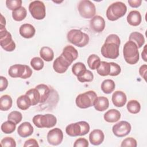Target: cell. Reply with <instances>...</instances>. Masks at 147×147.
<instances>
[{"label":"cell","mask_w":147,"mask_h":147,"mask_svg":"<svg viewBox=\"0 0 147 147\" xmlns=\"http://www.w3.org/2000/svg\"><path fill=\"white\" fill-rule=\"evenodd\" d=\"M68 41L71 44L78 47H83L89 42V36L79 29H72L67 35Z\"/></svg>","instance_id":"obj_3"},{"label":"cell","mask_w":147,"mask_h":147,"mask_svg":"<svg viewBox=\"0 0 147 147\" xmlns=\"http://www.w3.org/2000/svg\"><path fill=\"white\" fill-rule=\"evenodd\" d=\"M129 41H133L137 45L138 48H140L145 42V38L142 34L140 32H132L129 37Z\"/></svg>","instance_id":"obj_26"},{"label":"cell","mask_w":147,"mask_h":147,"mask_svg":"<svg viewBox=\"0 0 147 147\" xmlns=\"http://www.w3.org/2000/svg\"><path fill=\"white\" fill-rule=\"evenodd\" d=\"M22 1L21 0H7L6 5L7 7L12 11H14L21 7Z\"/></svg>","instance_id":"obj_39"},{"label":"cell","mask_w":147,"mask_h":147,"mask_svg":"<svg viewBox=\"0 0 147 147\" xmlns=\"http://www.w3.org/2000/svg\"><path fill=\"white\" fill-rule=\"evenodd\" d=\"M13 100L10 95H3L0 98V109L1 111H7L12 106Z\"/></svg>","instance_id":"obj_27"},{"label":"cell","mask_w":147,"mask_h":147,"mask_svg":"<svg viewBox=\"0 0 147 147\" xmlns=\"http://www.w3.org/2000/svg\"><path fill=\"white\" fill-rule=\"evenodd\" d=\"M110 73L109 75L115 76L118 75L121 71V68L119 65L118 64L114 63V62H110Z\"/></svg>","instance_id":"obj_42"},{"label":"cell","mask_w":147,"mask_h":147,"mask_svg":"<svg viewBox=\"0 0 147 147\" xmlns=\"http://www.w3.org/2000/svg\"><path fill=\"white\" fill-rule=\"evenodd\" d=\"M131 129V125L128 122L121 121L113 126L112 131L115 136L122 137L129 134Z\"/></svg>","instance_id":"obj_11"},{"label":"cell","mask_w":147,"mask_h":147,"mask_svg":"<svg viewBox=\"0 0 147 147\" xmlns=\"http://www.w3.org/2000/svg\"><path fill=\"white\" fill-rule=\"evenodd\" d=\"M90 131V125L86 121H79L68 125L65 128L66 133L71 137L84 136Z\"/></svg>","instance_id":"obj_4"},{"label":"cell","mask_w":147,"mask_h":147,"mask_svg":"<svg viewBox=\"0 0 147 147\" xmlns=\"http://www.w3.org/2000/svg\"><path fill=\"white\" fill-rule=\"evenodd\" d=\"M94 79V75L90 70H86L83 75L78 77V80L82 83L84 82H90L92 81Z\"/></svg>","instance_id":"obj_40"},{"label":"cell","mask_w":147,"mask_h":147,"mask_svg":"<svg viewBox=\"0 0 147 147\" xmlns=\"http://www.w3.org/2000/svg\"><path fill=\"white\" fill-rule=\"evenodd\" d=\"M20 34L25 38H30L35 34L36 30L34 27L29 24H22L19 29Z\"/></svg>","instance_id":"obj_19"},{"label":"cell","mask_w":147,"mask_h":147,"mask_svg":"<svg viewBox=\"0 0 147 147\" xmlns=\"http://www.w3.org/2000/svg\"><path fill=\"white\" fill-rule=\"evenodd\" d=\"M35 88L40 93V103L45 102L47 100L50 94V89L48 86L44 84H40L37 85Z\"/></svg>","instance_id":"obj_24"},{"label":"cell","mask_w":147,"mask_h":147,"mask_svg":"<svg viewBox=\"0 0 147 147\" xmlns=\"http://www.w3.org/2000/svg\"><path fill=\"white\" fill-rule=\"evenodd\" d=\"M71 64L60 55L57 57L53 63V68L55 72L59 74L64 73Z\"/></svg>","instance_id":"obj_14"},{"label":"cell","mask_w":147,"mask_h":147,"mask_svg":"<svg viewBox=\"0 0 147 147\" xmlns=\"http://www.w3.org/2000/svg\"><path fill=\"white\" fill-rule=\"evenodd\" d=\"M32 121L33 124L38 128H51L56 125L57 119L55 115L51 114H38L33 117Z\"/></svg>","instance_id":"obj_5"},{"label":"cell","mask_w":147,"mask_h":147,"mask_svg":"<svg viewBox=\"0 0 147 147\" xmlns=\"http://www.w3.org/2000/svg\"><path fill=\"white\" fill-rule=\"evenodd\" d=\"M25 72H24L22 76L21 77V78L24 79L29 78L31 76V75H32V69L28 65H25Z\"/></svg>","instance_id":"obj_47"},{"label":"cell","mask_w":147,"mask_h":147,"mask_svg":"<svg viewBox=\"0 0 147 147\" xmlns=\"http://www.w3.org/2000/svg\"><path fill=\"white\" fill-rule=\"evenodd\" d=\"M78 9L80 15L84 18H92L96 14L95 6L89 0L80 1Z\"/></svg>","instance_id":"obj_7"},{"label":"cell","mask_w":147,"mask_h":147,"mask_svg":"<svg viewBox=\"0 0 147 147\" xmlns=\"http://www.w3.org/2000/svg\"><path fill=\"white\" fill-rule=\"evenodd\" d=\"M40 55L44 60L51 61L53 59L54 52L53 50L48 47H43L40 51Z\"/></svg>","instance_id":"obj_28"},{"label":"cell","mask_w":147,"mask_h":147,"mask_svg":"<svg viewBox=\"0 0 147 147\" xmlns=\"http://www.w3.org/2000/svg\"><path fill=\"white\" fill-rule=\"evenodd\" d=\"M126 107L129 112L131 114H137L141 110V105L136 100H130L128 102Z\"/></svg>","instance_id":"obj_34"},{"label":"cell","mask_w":147,"mask_h":147,"mask_svg":"<svg viewBox=\"0 0 147 147\" xmlns=\"http://www.w3.org/2000/svg\"><path fill=\"white\" fill-rule=\"evenodd\" d=\"M1 130L5 134L12 133L16 128V124L10 121H7L3 122L1 125Z\"/></svg>","instance_id":"obj_36"},{"label":"cell","mask_w":147,"mask_h":147,"mask_svg":"<svg viewBox=\"0 0 147 147\" xmlns=\"http://www.w3.org/2000/svg\"><path fill=\"white\" fill-rule=\"evenodd\" d=\"M29 10L32 16L36 20H42L46 15L44 3L40 1H34L30 3Z\"/></svg>","instance_id":"obj_10"},{"label":"cell","mask_w":147,"mask_h":147,"mask_svg":"<svg viewBox=\"0 0 147 147\" xmlns=\"http://www.w3.org/2000/svg\"><path fill=\"white\" fill-rule=\"evenodd\" d=\"M123 54L126 62L129 64H135L139 60L140 56L138 47L133 41L129 40L125 44Z\"/></svg>","instance_id":"obj_1"},{"label":"cell","mask_w":147,"mask_h":147,"mask_svg":"<svg viewBox=\"0 0 147 147\" xmlns=\"http://www.w3.org/2000/svg\"><path fill=\"white\" fill-rule=\"evenodd\" d=\"M62 56L70 64L75 60L78 57V51L72 45H67L63 49V52L61 54Z\"/></svg>","instance_id":"obj_15"},{"label":"cell","mask_w":147,"mask_h":147,"mask_svg":"<svg viewBox=\"0 0 147 147\" xmlns=\"http://www.w3.org/2000/svg\"><path fill=\"white\" fill-rule=\"evenodd\" d=\"M105 135L103 132L100 129H95L92 130L89 135V140L91 144L94 145H99L102 144L104 140Z\"/></svg>","instance_id":"obj_17"},{"label":"cell","mask_w":147,"mask_h":147,"mask_svg":"<svg viewBox=\"0 0 147 147\" xmlns=\"http://www.w3.org/2000/svg\"><path fill=\"white\" fill-rule=\"evenodd\" d=\"M90 26L92 30L96 33L102 32L105 28V21L100 16H95L90 21Z\"/></svg>","instance_id":"obj_13"},{"label":"cell","mask_w":147,"mask_h":147,"mask_svg":"<svg viewBox=\"0 0 147 147\" xmlns=\"http://www.w3.org/2000/svg\"><path fill=\"white\" fill-rule=\"evenodd\" d=\"M120 44L115 42L106 41L101 48L102 55L107 59H115L119 56V48Z\"/></svg>","instance_id":"obj_8"},{"label":"cell","mask_w":147,"mask_h":147,"mask_svg":"<svg viewBox=\"0 0 147 147\" xmlns=\"http://www.w3.org/2000/svg\"><path fill=\"white\" fill-rule=\"evenodd\" d=\"M0 80H1V83H0V91H3L5 90L8 86V81L7 79L2 76H0Z\"/></svg>","instance_id":"obj_45"},{"label":"cell","mask_w":147,"mask_h":147,"mask_svg":"<svg viewBox=\"0 0 147 147\" xmlns=\"http://www.w3.org/2000/svg\"><path fill=\"white\" fill-rule=\"evenodd\" d=\"M30 99L32 106H34L40 103V96L38 91L36 88H31L26 91L25 94Z\"/></svg>","instance_id":"obj_29"},{"label":"cell","mask_w":147,"mask_h":147,"mask_svg":"<svg viewBox=\"0 0 147 147\" xmlns=\"http://www.w3.org/2000/svg\"><path fill=\"white\" fill-rule=\"evenodd\" d=\"M24 147H28V146H39L37 141L33 138H30L26 140L24 144Z\"/></svg>","instance_id":"obj_46"},{"label":"cell","mask_w":147,"mask_h":147,"mask_svg":"<svg viewBox=\"0 0 147 147\" xmlns=\"http://www.w3.org/2000/svg\"><path fill=\"white\" fill-rule=\"evenodd\" d=\"M1 145L3 147H16V142L12 137H6L1 140Z\"/></svg>","instance_id":"obj_41"},{"label":"cell","mask_w":147,"mask_h":147,"mask_svg":"<svg viewBox=\"0 0 147 147\" xmlns=\"http://www.w3.org/2000/svg\"><path fill=\"white\" fill-rule=\"evenodd\" d=\"M115 82L111 79H106L101 84V89L102 91L107 94L111 93L115 89Z\"/></svg>","instance_id":"obj_30"},{"label":"cell","mask_w":147,"mask_h":147,"mask_svg":"<svg viewBox=\"0 0 147 147\" xmlns=\"http://www.w3.org/2000/svg\"><path fill=\"white\" fill-rule=\"evenodd\" d=\"M142 3L141 0H129L128 1V3L129 5L134 8L138 7L141 6Z\"/></svg>","instance_id":"obj_49"},{"label":"cell","mask_w":147,"mask_h":147,"mask_svg":"<svg viewBox=\"0 0 147 147\" xmlns=\"http://www.w3.org/2000/svg\"><path fill=\"white\" fill-rule=\"evenodd\" d=\"M63 139V133L62 130L56 127L49 130L47 134V141L52 145L56 146L60 144Z\"/></svg>","instance_id":"obj_12"},{"label":"cell","mask_w":147,"mask_h":147,"mask_svg":"<svg viewBox=\"0 0 147 147\" xmlns=\"http://www.w3.org/2000/svg\"><path fill=\"white\" fill-rule=\"evenodd\" d=\"M27 14L26 9L21 6L12 11V17L16 21H21L25 18Z\"/></svg>","instance_id":"obj_31"},{"label":"cell","mask_w":147,"mask_h":147,"mask_svg":"<svg viewBox=\"0 0 147 147\" xmlns=\"http://www.w3.org/2000/svg\"><path fill=\"white\" fill-rule=\"evenodd\" d=\"M146 70H147V65L146 64H144L140 67L139 68V73L142 78L144 79V80L146 81Z\"/></svg>","instance_id":"obj_48"},{"label":"cell","mask_w":147,"mask_h":147,"mask_svg":"<svg viewBox=\"0 0 147 147\" xmlns=\"http://www.w3.org/2000/svg\"><path fill=\"white\" fill-rule=\"evenodd\" d=\"M93 106L97 111H103L107 110L109 106V99L105 96L97 97Z\"/></svg>","instance_id":"obj_22"},{"label":"cell","mask_w":147,"mask_h":147,"mask_svg":"<svg viewBox=\"0 0 147 147\" xmlns=\"http://www.w3.org/2000/svg\"><path fill=\"white\" fill-rule=\"evenodd\" d=\"M137 145V141L133 138V137H128L123 140L121 143V146H131V147H136Z\"/></svg>","instance_id":"obj_43"},{"label":"cell","mask_w":147,"mask_h":147,"mask_svg":"<svg viewBox=\"0 0 147 147\" xmlns=\"http://www.w3.org/2000/svg\"><path fill=\"white\" fill-rule=\"evenodd\" d=\"M146 45H145V47L144 48L143 52H142V57L143 60L145 61H147V60H146Z\"/></svg>","instance_id":"obj_51"},{"label":"cell","mask_w":147,"mask_h":147,"mask_svg":"<svg viewBox=\"0 0 147 147\" xmlns=\"http://www.w3.org/2000/svg\"><path fill=\"white\" fill-rule=\"evenodd\" d=\"M17 107L22 110H26L32 106L29 98L25 94L20 96L17 99Z\"/></svg>","instance_id":"obj_25"},{"label":"cell","mask_w":147,"mask_h":147,"mask_svg":"<svg viewBox=\"0 0 147 147\" xmlns=\"http://www.w3.org/2000/svg\"><path fill=\"white\" fill-rule=\"evenodd\" d=\"M0 45L7 52H11L16 48V44L12 36L5 28H0Z\"/></svg>","instance_id":"obj_9"},{"label":"cell","mask_w":147,"mask_h":147,"mask_svg":"<svg viewBox=\"0 0 147 147\" xmlns=\"http://www.w3.org/2000/svg\"><path fill=\"white\" fill-rule=\"evenodd\" d=\"M142 21V17L140 11L132 10L129 12L127 16V21L131 26H136L140 24Z\"/></svg>","instance_id":"obj_20"},{"label":"cell","mask_w":147,"mask_h":147,"mask_svg":"<svg viewBox=\"0 0 147 147\" xmlns=\"http://www.w3.org/2000/svg\"><path fill=\"white\" fill-rule=\"evenodd\" d=\"M111 99L113 103L115 106L121 107L126 104L127 97L125 92L123 91H116L113 94Z\"/></svg>","instance_id":"obj_16"},{"label":"cell","mask_w":147,"mask_h":147,"mask_svg":"<svg viewBox=\"0 0 147 147\" xmlns=\"http://www.w3.org/2000/svg\"><path fill=\"white\" fill-rule=\"evenodd\" d=\"M30 65L34 70L40 71L44 67V63L41 58L35 57L32 59L30 61Z\"/></svg>","instance_id":"obj_38"},{"label":"cell","mask_w":147,"mask_h":147,"mask_svg":"<svg viewBox=\"0 0 147 147\" xmlns=\"http://www.w3.org/2000/svg\"><path fill=\"white\" fill-rule=\"evenodd\" d=\"M104 119L110 123L117 122L121 118L120 112L116 109H110L104 114Z\"/></svg>","instance_id":"obj_23"},{"label":"cell","mask_w":147,"mask_h":147,"mask_svg":"<svg viewBox=\"0 0 147 147\" xmlns=\"http://www.w3.org/2000/svg\"><path fill=\"white\" fill-rule=\"evenodd\" d=\"M33 127L30 122H24L18 126L17 133L20 137L25 138L31 136L33 133Z\"/></svg>","instance_id":"obj_18"},{"label":"cell","mask_w":147,"mask_h":147,"mask_svg":"<svg viewBox=\"0 0 147 147\" xmlns=\"http://www.w3.org/2000/svg\"><path fill=\"white\" fill-rule=\"evenodd\" d=\"M110 70V63L106 61H101L99 67L96 69L97 73L102 76L109 75Z\"/></svg>","instance_id":"obj_35"},{"label":"cell","mask_w":147,"mask_h":147,"mask_svg":"<svg viewBox=\"0 0 147 147\" xmlns=\"http://www.w3.org/2000/svg\"><path fill=\"white\" fill-rule=\"evenodd\" d=\"M22 119V114L17 111H13L9 113L7 117V119L9 121H12L16 125L20 123Z\"/></svg>","instance_id":"obj_37"},{"label":"cell","mask_w":147,"mask_h":147,"mask_svg":"<svg viewBox=\"0 0 147 147\" xmlns=\"http://www.w3.org/2000/svg\"><path fill=\"white\" fill-rule=\"evenodd\" d=\"M25 70V65L14 64L11 65L9 70L8 74L11 78H21Z\"/></svg>","instance_id":"obj_21"},{"label":"cell","mask_w":147,"mask_h":147,"mask_svg":"<svg viewBox=\"0 0 147 147\" xmlns=\"http://www.w3.org/2000/svg\"><path fill=\"white\" fill-rule=\"evenodd\" d=\"M100 59L98 56L95 54H92L89 56L87 59V64L90 68L92 69H96L100 65Z\"/></svg>","instance_id":"obj_32"},{"label":"cell","mask_w":147,"mask_h":147,"mask_svg":"<svg viewBox=\"0 0 147 147\" xmlns=\"http://www.w3.org/2000/svg\"><path fill=\"white\" fill-rule=\"evenodd\" d=\"M88 146V142L87 140L84 138H79L77 139L74 144V147H87Z\"/></svg>","instance_id":"obj_44"},{"label":"cell","mask_w":147,"mask_h":147,"mask_svg":"<svg viewBox=\"0 0 147 147\" xmlns=\"http://www.w3.org/2000/svg\"><path fill=\"white\" fill-rule=\"evenodd\" d=\"M87 69L86 65L81 62H78L75 63L72 67V71L73 74L78 77H79L83 75L86 71Z\"/></svg>","instance_id":"obj_33"},{"label":"cell","mask_w":147,"mask_h":147,"mask_svg":"<svg viewBox=\"0 0 147 147\" xmlns=\"http://www.w3.org/2000/svg\"><path fill=\"white\" fill-rule=\"evenodd\" d=\"M127 7L122 2H115L111 4L106 10V17L110 21H116L126 13Z\"/></svg>","instance_id":"obj_2"},{"label":"cell","mask_w":147,"mask_h":147,"mask_svg":"<svg viewBox=\"0 0 147 147\" xmlns=\"http://www.w3.org/2000/svg\"><path fill=\"white\" fill-rule=\"evenodd\" d=\"M1 26H0V28H5V25H6L5 18L3 17L2 14H1Z\"/></svg>","instance_id":"obj_50"},{"label":"cell","mask_w":147,"mask_h":147,"mask_svg":"<svg viewBox=\"0 0 147 147\" xmlns=\"http://www.w3.org/2000/svg\"><path fill=\"white\" fill-rule=\"evenodd\" d=\"M97 95L94 91H88L78 95L76 98V105L80 109H87L94 105L97 98Z\"/></svg>","instance_id":"obj_6"}]
</instances>
